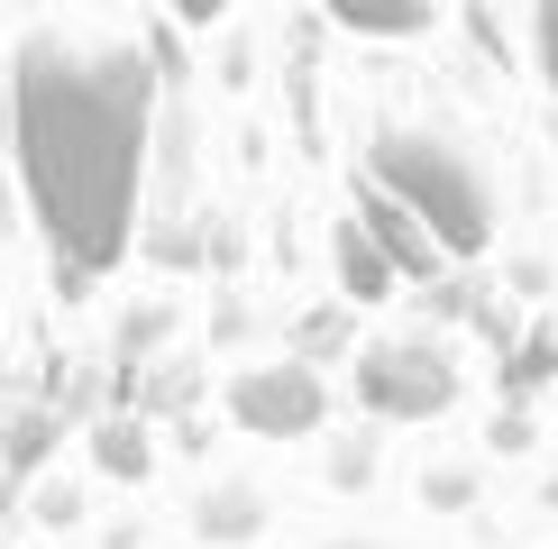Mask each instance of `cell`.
<instances>
[{
    "label": "cell",
    "mask_w": 558,
    "mask_h": 549,
    "mask_svg": "<svg viewBox=\"0 0 558 549\" xmlns=\"http://www.w3.org/2000/svg\"><path fill=\"white\" fill-rule=\"evenodd\" d=\"M147 110L156 74L129 37H64L37 28L10 64V129L19 174L37 193L46 239L74 266H120L137 229V174H147Z\"/></svg>",
    "instance_id": "obj_1"
},
{
    "label": "cell",
    "mask_w": 558,
    "mask_h": 549,
    "mask_svg": "<svg viewBox=\"0 0 558 549\" xmlns=\"http://www.w3.org/2000/svg\"><path fill=\"white\" fill-rule=\"evenodd\" d=\"M376 193L430 229L439 257H476V247L495 239V183H485L468 166V147H449V137L385 129L376 137Z\"/></svg>",
    "instance_id": "obj_2"
},
{
    "label": "cell",
    "mask_w": 558,
    "mask_h": 549,
    "mask_svg": "<svg viewBox=\"0 0 558 549\" xmlns=\"http://www.w3.org/2000/svg\"><path fill=\"white\" fill-rule=\"evenodd\" d=\"M357 394L376 412H393V422H430V412L458 394V366L439 357L430 339H385V349L357 357Z\"/></svg>",
    "instance_id": "obj_3"
},
{
    "label": "cell",
    "mask_w": 558,
    "mask_h": 549,
    "mask_svg": "<svg viewBox=\"0 0 558 549\" xmlns=\"http://www.w3.org/2000/svg\"><path fill=\"white\" fill-rule=\"evenodd\" d=\"M229 412H239L257 440H302V430H320V376L293 366V357L239 366V376H229Z\"/></svg>",
    "instance_id": "obj_4"
},
{
    "label": "cell",
    "mask_w": 558,
    "mask_h": 549,
    "mask_svg": "<svg viewBox=\"0 0 558 549\" xmlns=\"http://www.w3.org/2000/svg\"><path fill=\"white\" fill-rule=\"evenodd\" d=\"M357 229H366V239H376V257H385L393 274H430V266H439L430 229L412 220V211H393L385 193H366V202H357Z\"/></svg>",
    "instance_id": "obj_5"
},
{
    "label": "cell",
    "mask_w": 558,
    "mask_h": 549,
    "mask_svg": "<svg viewBox=\"0 0 558 549\" xmlns=\"http://www.w3.org/2000/svg\"><path fill=\"white\" fill-rule=\"evenodd\" d=\"M339 28H357V37H412V28H430V10H422V0H339Z\"/></svg>",
    "instance_id": "obj_6"
},
{
    "label": "cell",
    "mask_w": 558,
    "mask_h": 549,
    "mask_svg": "<svg viewBox=\"0 0 558 549\" xmlns=\"http://www.w3.org/2000/svg\"><path fill=\"white\" fill-rule=\"evenodd\" d=\"M339 274H348V293H357V303H376V293L393 284V266L376 257V239H366L357 220H339Z\"/></svg>",
    "instance_id": "obj_7"
},
{
    "label": "cell",
    "mask_w": 558,
    "mask_h": 549,
    "mask_svg": "<svg viewBox=\"0 0 558 549\" xmlns=\"http://www.w3.org/2000/svg\"><path fill=\"white\" fill-rule=\"evenodd\" d=\"M202 532H211V540H239V532H257V495H211Z\"/></svg>",
    "instance_id": "obj_8"
},
{
    "label": "cell",
    "mask_w": 558,
    "mask_h": 549,
    "mask_svg": "<svg viewBox=\"0 0 558 549\" xmlns=\"http://www.w3.org/2000/svg\"><path fill=\"white\" fill-rule=\"evenodd\" d=\"M101 467H110V476H137V467H147V449H137V430H129V422H110V430H101Z\"/></svg>",
    "instance_id": "obj_9"
},
{
    "label": "cell",
    "mask_w": 558,
    "mask_h": 549,
    "mask_svg": "<svg viewBox=\"0 0 558 549\" xmlns=\"http://www.w3.org/2000/svg\"><path fill=\"white\" fill-rule=\"evenodd\" d=\"M531 37H541V74H549V91H558V0L531 19Z\"/></svg>",
    "instance_id": "obj_10"
},
{
    "label": "cell",
    "mask_w": 558,
    "mask_h": 549,
    "mask_svg": "<svg viewBox=\"0 0 558 549\" xmlns=\"http://www.w3.org/2000/svg\"><path fill=\"white\" fill-rule=\"evenodd\" d=\"M330 549H393V540H330Z\"/></svg>",
    "instance_id": "obj_11"
}]
</instances>
